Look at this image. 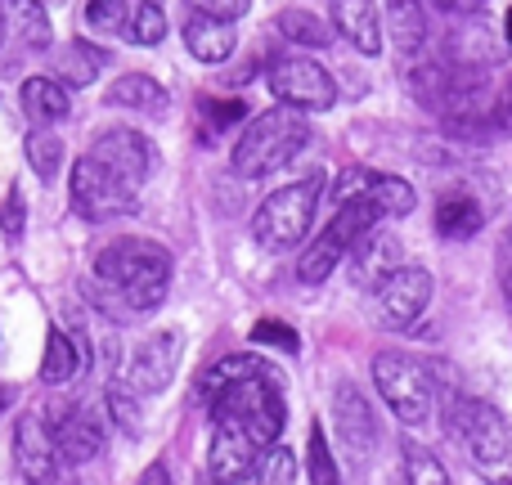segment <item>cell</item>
Listing matches in <instances>:
<instances>
[{"label":"cell","mask_w":512,"mask_h":485,"mask_svg":"<svg viewBox=\"0 0 512 485\" xmlns=\"http://www.w3.org/2000/svg\"><path fill=\"white\" fill-rule=\"evenodd\" d=\"M319 194H324V176L297 180V185H283L256 207L252 216V234L265 252H283V247H297L310 234V221L319 212Z\"/></svg>","instance_id":"5"},{"label":"cell","mask_w":512,"mask_h":485,"mask_svg":"<svg viewBox=\"0 0 512 485\" xmlns=\"http://www.w3.org/2000/svg\"><path fill=\"white\" fill-rule=\"evenodd\" d=\"M185 45L194 59L203 63H225L239 45V27L225 23V18H207V14H194L185 23Z\"/></svg>","instance_id":"19"},{"label":"cell","mask_w":512,"mask_h":485,"mask_svg":"<svg viewBox=\"0 0 512 485\" xmlns=\"http://www.w3.org/2000/svg\"><path fill=\"white\" fill-rule=\"evenodd\" d=\"M481 225H486V212H481L477 198L468 194H445L436 203V234L445 243H463V239H477Z\"/></svg>","instance_id":"22"},{"label":"cell","mask_w":512,"mask_h":485,"mask_svg":"<svg viewBox=\"0 0 512 485\" xmlns=\"http://www.w3.org/2000/svg\"><path fill=\"white\" fill-rule=\"evenodd\" d=\"M504 32H508V41H512V9L504 14Z\"/></svg>","instance_id":"45"},{"label":"cell","mask_w":512,"mask_h":485,"mask_svg":"<svg viewBox=\"0 0 512 485\" xmlns=\"http://www.w3.org/2000/svg\"><path fill=\"white\" fill-rule=\"evenodd\" d=\"M5 400H9V396H5V391H0V405H5Z\"/></svg>","instance_id":"47"},{"label":"cell","mask_w":512,"mask_h":485,"mask_svg":"<svg viewBox=\"0 0 512 485\" xmlns=\"http://www.w3.org/2000/svg\"><path fill=\"white\" fill-rule=\"evenodd\" d=\"M131 23V0H86V27L95 36L126 32Z\"/></svg>","instance_id":"34"},{"label":"cell","mask_w":512,"mask_h":485,"mask_svg":"<svg viewBox=\"0 0 512 485\" xmlns=\"http://www.w3.org/2000/svg\"><path fill=\"white\" fill-rule=\"evenodd\" d=\"M252 342L256 346H279V351H288V355L301 351V337L292 333L288 324H279V319H261V324H252Z\"/></svg>","instance_id":"36"},{"label":"cell","mask_w":512,"mask_h":485,"mask_svg":"<svg viewBox=\"0 0 512 485\" xmlns=\"http://www.w3.org/2000/svg\"><path fill=\"white\" fill-rule=\"evenodd\" d=\"M180 346H185V337H180L176 328H162V333L144 337V342L126 355L122 378L117 382L131 387L135 396H158V391L167 387V382L176 378V369H180Z\"/></svg>","instance_id":"8"},{"label":"cell","mask_w":512,"mask_h":485,"mask_svg":"<svg viewBox=\"0 0 512 485\" xmlns=\"http://www.w3.org/2000/svg\"><path fill=\"white\" fill-rule=\"evenodd\" d=\"M310 144V126L301 122L297 108H270V113L252 117L248 131L234 144V171L248 180H261L270 171H283L301 149Z\"/></svg>","instance_id":"4"},{"label":"cell","mask_w":512,"mask_h":485,"mask_svg":"<svg viewBox=\"0 0 512 485\" xmlns=\"http://www.w3.org/2000/svg\"><path fill=\"white\" fill-rule=\"evenodd\" d=\"M14 463L18 477L32 485H50L54 468H59V436L50 423H41L36 414H23L14 423Z\"/></svg>","instance_id":"13"},{"label":"cell","mask_w":512,"mask_h":485,"mask_svg":"<svg viewBox=\"0 0 512 485\" xmlns=\"http://www.w3.org/2000/svg\"><path fill=\"white\" fill-rule=\"evenodd\" d=\"M171 288V256L153 239H113L95 252V279L90 301L113 319H135L144 310H158Z\"/></svg>","instance_id":"1"},{"label":"cell","mask_w":512,"mask_h":485,"mask_svg":"<svg viewBox=\"0 0 512 485\" xmlns=\"http://www.w3.org/2000/svg\"><path fill=\"white\" fill-rule=\"evenodd\" d=\"M5 36H9V27H5V14H0V45H5Z\"/></svg>","instance_id":"46"},{"label":"cell","mask_w":512,"mask_h":485,"mask_svg":"<svg viewBox=\"0 0 512 485\" xmlns=\"http://www.w3.org/2000/svg\"><path fill=\"white\" fill-rule=\"evenodd\" d=\"M427 306H432V274L423 265H400L378 288V324L391 328V333L414 328Z\"/></svg>","instance_id":"10"},{"label":"cell","mask_w":512,"mask_h":485,"mask_svg":"<svg viewBox=\"0 0 512 485\" xmlns=\"http://www.w3.org/2000/svg\"><path fill=\"white\" fill-rule=\"evenodd\" d=\"M270 90L274 99H283L288 108H306V113H328L337 104V86L319 63L310 59H279L270 68Z\"/></svg>","instance_id":"9"},{"label":"cell","mask_w":512,"mask_h":485,"mask_svg":"<svg viewBox=\"0 0 512 485\" xmlns=\"http://www.w3.org/2000/svg\"><path fill=\"white\" fill-rule=\"evenodd\" d=\"M333 418H337V432H342V445L355 454V459H369L373 445H378V418H373L369 400L360 396V387L342 382L333 391Z\"/></svg>","instance_id":"15"},{"label":"cell","mask_w":512,"mask_h":485,"mask_svg":"<svg viewBox=\"0 0 512 485\" xmlns=\"http://www.w3.org/2000/svg\"><path fill=\"white\" fill-rule=\"evenodd\" d=\"M346 256H351V270H355V283H360V288H382V283L400 270V239L387 234L382 225H373Z\"/></svg>","instance_id":"16"},{"label":"cell","mask_w":512,"mask_h":485,"mask_svg":"<svg viewBox=\"0 0 512 485\" xmlns=\"http://www.w3.org/2000/svg\"><path fill=\"white\" fill-rule=\"evenodd\" d=\"M135 485H171V472H167V463H149V468L140 472V481Z\"/></svg>","instance_id":"43"},{"label":"cell","mask_w":512,"mask_h":485,"mask_svg":"<svg viewBox=\"0 0 512 485\" xmlns=\"http://www.w3.org/2000/svg\"><path fill=\"white\" fill-rule=\"evenodd\" d=\"M405 477H409V485H450L445 463L418 441H405Z\"/></svg>","instance_id":"33"},{"label":"cell","mask_w":512,"mask_h":485,"mask_svg":"<svg viewBox=\"0 0 512 485\" xmlns=\"http://www.w3.org/2000/svg\"><path fill=\"white\" fill-rule=\"evenodd\" d=\"M54 436H59V454L72 463H90L95 454H104V414L95 405H77L54 423Z\"/></svg>","instance_id":"17"},{"label":"cell","mask_w":512,"mask_h":485,"mask_svg":"<svg viewBox=\"0 0 512 485\" xmlns=\"http://www.w3.org/2000/svg\"><path fill=\"white\" fill-rule=\"evenodd\" d=\"M104 104L131 108V113H144V117H162L167 113V90L153 77H144V72H126V77H117L104 90Z\"/></svg>","instance_id":"20"},{"label":"cell","mask_w":512,"mask_h":485,"mask_svg":"<svg viewBox=\"0 0 512 485\" xmlns=\"http://www.w3.org/2000/svg\"><path fill=\"white\" fill-rule=\"evenodd\" d=\"M373 387L382 391L387 409L409 427H423L432 423L436 414V378L427 364H418L414 355H400V351H382L373 360Z\"/></svg>","instance_id":"6"},{"label":"cell","mask_w":512,"mask_h":485,"mask_svg":"<svg viewBox=\"0 0 512 485\" xmlns=\"http://www.w3.org/2000/svg\"><path fill=\"white\" fill-rule=\"evenodd\" d=\"M81 369V351L77 342H72L63 328H50V337H45V355H41V382L45 387H63V382H72Z\"/></svg>","instance_id":"25"},{"label":"cell","mask_w":512,"mask_h":485,"mask_svg":"<svg viewBox=\"0 0 512 485\" xmlns=\"http://www.w3.org/2000/svg\"><path fill=\"white\" fill-rule=\"evenodd\" d=\"M252 481L256 485H292L297 481V459H292V450H283V445L261 450V459H256V468H252Z\"/></svg>","instance_id":"35"},{"label":"cell","mask_w":512,"mask_h":485,"mask_svg":"<svg viewBox=\"0 0 512 485\" xmlns=\"http://www.w3.org/2000/svg\"><path fill=\"white\" fill-rule=\"evenodd\" d=\"M252 0H189V9L194 14H207V18H225V23H234V18L248 14Z\"/></svg>","instance_id":"40"},{"label":"cell","mask_w":512,"mask_h":485,"mask_svg":"<svg viewBox=\"0 0 512 485\" xmlns=\"http://www.w3.org/2000/svg\"><path fill=\"white\" fill-rule=\"evenodd\" d=\"M108 409H113V418L126 427V432H140V405H135V391L131 387L113 382V391H108Z\"/></svg>","instance_id":"37"},{"label":"cell","mask_w":512,"mask_h":485,"mask_svg":"<svg viewBox=\"0 0 512 485\" xmlns=\"http://www.w3.org/2000/svg\"><path fill=\"white\" fill-rule=\"evenodd\" d=\"M256 459H261V445L248 432L230 423H216L212 445H207V477L216 485H239L243 477H252Z\"/></svg>","instance_id":"14"},{"label":"cell","mask_w":512,"mask_h":485,"mask_svg":"<svg viewBox=\"0 0 512 485\" xmlns=\"http://www.w3.org/2000/svg\"><path fill=\"white\" fill-rule=\"evenodd\" d=\"M279 387L283 382L265 369V373H256V378H243V382H234V387H225L207 409H212L216 423L239 427L261 450H270V445H279L283 423H288V405H283Z\"/></svg>","instance_id":"3"},{"label":"cell","mask_w":512,"mask_h":485,"mask_svg":"<svg viewBox=\"0 0 512 485\" xmlns=\"http://www.w3.org/2000/svg\"><path fill=\"white\" fill-rule=\"evenodd\" d=\"M104 63H108V50H99L90 41H68L59 50V81L63 86H90Z\"/></svg>","instance_id":"27"},{"label":"cell","mask_w":512,"mask_h":485,"mask_svg":"<svg viewBox=\"0 0 512 485\" xmlns=\"http://www.w3.org/2000/svg\"><path fill=\"white\" fill-rule=\"evenodd\" d=\"M333 198L337 203H373L382 216H409L414 212V203H418L414 189H409L405 180L382 176V171H364V167L346 171V176L337 180Z\"/></svg>","instance_id":"12"},{"label":"cell","mask_w":512,"mask_h":485,"mask_svg":"<svg viewBox=\"0 0 512 485\" xmlns=\"http://www.w3.org/2000/svg\"><path fill=\"white\" fill-rule=\"evenodd\" d=\"M27 225V207H23V194H18V185L5 194V203H0V230L9 234V239H18Z\"/></svg>","instance_id":"39"},{"label":"cell","mask_w":512,"mask_h":485,"mask_svg":"<svg viewBox=\"0 0 512 485\" xmlns=\"http://www.w3.org/2000/svg\"><path fill=\"white\" fill-rule=\"evenodd\" d=\"M441 9H454V14H472V9H481L486 0H436Z\"/></svg>","instance_id":"44"},{"label":"cell","mask_w":512,"mask_h":485,"mask_svg":"<svg viewBox=\"0 0 512 485\" xmlns=\"http://www.w3.org/2000/svg\"><path fill=\"white\" fill-rule=\"evenodd\" d=\"M0 14H5V27L27 45V50H45V45L54 41L50 14H45L41 0H0Z\"/></svg>","instance_id":"23"},{"label":"cell","mask_w":512,"mask_h":485,"mask_svg":"<svg viewBox=\"0 0 512 485\" xmlns=\"http://www.w3.org/2000/svg\"><path fill=\"white\" fill-rule=\"evenodd\" d=\"M18 99H23V113L32 117L36 126H54V122H63V117L72 113L68 86L54 81V77H27L23 90H18Z\"/></svg>","instance_id":"21"},{"label":"cell","mask_w":512,"mask_h":485,"mask_svg":"<svg viewBox=\"0 0 512 485\" xmlns=\"http://www.w3.org/2000/svg\"><path fill=\"white\" fill-rule=\"evenodd\" d=\"M333 27L360 54L382 50V14H378L373 0H333Z\"/></svg>","instance_id":"18"},{"label":"cell","mask_w":512,"mask_h":485,"mask_svg":"<svg viewBox=\"0 0 512 485\" xmlns=\"http://www.w3.org/2000/svg\"><path fill=\"white\" fill-rule=\"evenodd\" d=\"M90 158H99L117 180H126L131 189H140L144 180L153 176V167H158V153H153V144L144 140L140 131H131V126H108V131H99Z\"/></svg>","instance_id":"11"},{"label":"cell","mask_w":512,"mask_h":485,"mask_svg":"<svg viewBox=\"0 0 512 485\" xmlns=\"http://www.w3.org/2000/svg\"><path fill=\"white\" fill-rule=\"evenodd\" d=\"M256 373H265V360H261V355H248V351L221 355V360H216L212 369L198 378V400H203V405H212V400L221 396L225 387H234V382H243V378H256Z\"/></svg>","instance_id":"24"},{"label":"cell","mask_w":512,"mask_h":485,"mask_svg":"<svg viewBox=\"0 0 512 485\" xmlns=\"http://www.w3.org/2000/svg\"><path fill=\"white\" fill-rule=\"evenodd\" d=\"M387 32L400 54H414L427 41V18L418 0H387Z\"/></svg>","instance_id":"26"},{"label":"cell","mask_w":512,"mask_h":485,"mask_svg":"<svg viewBox=\"0 0 512 485\" xmlns=\"http://www.w3.org/2000/svg\"><path fill=\"white\" fill-rule=\"evenodd\" d=\"M72 207H77L81 221H117V216H131L140 207V189H131L126 180H117L113 171L99 158H81L72 167Z\"/></svg>","instance_id":"7"},{"label":"cell","mask_w":512,"mask_h":485,"mask_svg":"<svg viewBox=\"0 0 512 485\" xmlns=\"http://www.w3.org/2000/svg\"><path fill=\"white\" fill-rule=\"evenodd\" d=\"M450 436H459L472 468L490 485H512V423L486 400H454L445 409Z\"/></svg>","instance_id":"2"},{"label":"cell","mask_w":512,"mask_h":485,"mask_svg":"<svg viewBox=\"0 0 512 485\" xmlns=\"http://www.w3.org/2000/svg\"><path fill=\"white\" fill-rule=\"evenodd\" d=\"M274 32L292 45H310V50H324V45L333 41V27H328L324 18H315L310 9H279V14H274Z\"/></svg>","instance_id":"28"},{"label":"cell","mask_w":512,"mask_h":485,"mask_svg":"<svg viewBox=\"0 0 512 485\" xmlns=\"http://www.w3.org/2000/svg\"><path fill=\"white\" fill-rule=\"evenodd\" d=\"M342 256H346V247L324 230L315 243L306 247V252H301V261H297V279L306 283V288H315V283H324L328 274L337 270V261H342Z\"/></svg>","instance_id":"29"},{"label":"cell","mask_w":512,"mask_h":485,"mask_svg":"<svg viewBox=\"0 0 512 485\" xmlns=\"http://www.w3.org/2000/svg\"><path fill=\"white\" fill-rule=\"evenodd\" d=\"M490 122H495V135H512V77L495 95V104H490Z\"/></svg>","instance_id":"41"},{"label":"cell","mask_w":512,"mask_h":485,"mask_svg":"<svg viewBox=\"0 0 512 485\" xmlns=\"http://www.w3.org/2000/svg\"><path fill=\"white\" fill-rule=\"evenodd\" d=\"M126 36H131L135 45H158L162 36H167V9H162V0H135Z\"/></svg>","instance_id":"32"},{"label":"cell","mask_w":512,"mask_h":485,"mask_svg":"<svg viewBox=\"0 0 512 485\" xmlns=\"http://www.w3.org/2000/svg\"><path fill=\"white\" fill-rule=\"evenodd\" d=\"M499 283H504V297L512 301V230L504 234V247H499Z\"/></svg>","instance_id":"42"},{"label":"cell","mask_w":512,"mask_h":485,"mask_svg":"<svg viewBox=\"0 0 512 485\" xmlns=\"http://www.w3.org/2000/svg\"><path fill=\"white\" fill-rule=\"evenodd\" d=\"M23 153H27V162H32V171L41 180H54L63 171V162H68V149H63V140H59V135H50L45 126H36V131L27 135Z\"/></svg>","instance_id":"30"},{"label":"cell","mask_w":512,"mask_h":485,"mask_svg":"<svg viewBox=\"0 0 512 485\" xmlns=\"http://www.w3.org/2000/svg\"><path fill=\"white\" fill-rule=\"evenodd\" d=\"M243 99H225V104H216V99H203V117H212V135H225L230 126L243 122Z\"/></svg>","instance_id":"38"},{"label":"cell","mask_w":512,"mask_h":485,"mask_svg":"<svg viewBox=\"0 0 512 485\" xmlns=\"http://www.w3.org/2000/svg\"><path fill=\"white\" fill-rule=\"evenodd\" d=\"M306 472H310V485H346L342 481V472H337V459H333V450H328V436H324V427H310V436H306Z\"/></svg>","instance_id":"31"}]
</instances>
